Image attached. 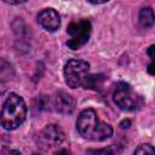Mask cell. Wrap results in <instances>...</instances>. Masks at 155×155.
Here are the masks:
<instances>
[{"label": "cell", "mask_w": 155, "mask_h": 155, "mask_svg": "<svg viewBox=\"0 0 155 155\" xmlns=\"http://www.w3.org/2000/svg\"><path fill=\"white\" fill-rule=\"evenodd\" d=\"M31 155H40V154H36V153H34V154H31Z\"/></svg>", "instance_id": "17"}, {"label": "cell", "mask_w": 155, "mask_h": 155, "mask_svg": "<svg viewBox=\"0 0 155 155\" xmlns=\"http://www.w3.org/2000/svg\"><path fill=\"white\" fill-rule=\"evenodd\" d=\"M122 147L119 144H110L105 148L102 149H94V150H90L88 154L90 155H122Z\"/></svg>", "instance_id": "9"}, {"label": "cell", "mask_w": 155, "mask_h": 155, "mask_svg": "<svg viewBox=\"0 0 155 155\" xmlns=\"http://www.w3.org/2000/svg\"><path fill=\"white\" fill-rule=\"evenodd\" d=\"M113 99L115 104L122 110H136L142 105V98L134 92V90L126 82L116 84L115 91L113 93Z\"/></svg>", "instance_id": "3"}, {"label": "cell", "mask_w": 155, "mask_h": 155, "mask_svg": "<svg viewBox=\"0 0 155 155\" xmlns=\"http://www.w3.org/2000/svg\"><path fill=\"white\" fill-rule=\"evenodd\" d=\"M153 50H154V46H150V47L148 48V54H149L150 58H153Z\"/></svg>", "instance_id": "15"}, {"label": "cell", "mask_w": 155, "mask_h": 155, "mask_svg": "<svg viewBox=\"0 0 155 155\" xmlns=\"http://www.w3.org/2000/svg\"><path fill=\"white\" fill-rule=\"evenodd\" d=\"M51 103H52V107L56 111H58L61 114H64V115L71 114L75 109L74 98L69 93L63 92V91H59V92L54 93V96L51 99Z\"/></svg>", "instance_id": "7"}, {"label": "cell", "mask_w": 155, "mask_h": 155, "mask_svg": "<svg viewBox=\"0 0 155 155\" xmlns=\"http://www.w3.org/2000/svg\"><path fill=\"white\" fill-rule=\"evenodd\" d=\"M64 140V133L58 125L51 124L45 126L38 134V144L44 149H51Z\"/></svg>", "instance_id": "6"}, {"label": "cell", "mask_w": 155, "mask_h": 155, "mask_svg": "<svg viewBox=\"0 0 155 155\" xmlns=\"http://www.w3.org/2000/svg\"><path fill=\"white\" fill-rule=\"evenodd\" d=\"M0 155H21V153L18 150L4 147V148H0Z\"/></svg>", "instance_id": "12"}, {"label": "cell", "mask_w": 155, "mask_h": 155, "mask_svg": "<svg viewBox=\"0 0 155 155\" xmlns=\"http://www.w3.org/2000/svg\"><path fill=\"white\" fill-rule=\"evenodd\" d=\"M27 116V105L24 99L17 93H10L5 99L0 110V124L7 130L12 131L19 127Z\"/></svg>", "instance_id": "2"}, {"label": "cell", "mask_w": 155, "mask_h": 155, "mask_svg": "<svg viewBox=\"0 0 155 155\" xmlns=\"http://www.w3.org/2000/svg\"><path fill=\"white\" fill-rule=\"evenodd\" d=\"M91 29L92 27L88 19H79L76 22H71L67 29V33L70 36L67 41L68 47L71 50L82 47L90 39Z\"/></svg>", "instance_id": "5"}, {"label": "cell", "mask_w": 155, "mask_h": 155, "mask_svg": "<svg viewBox=\"0 0 155 155\" xmlns=\"http://www.w3.org/2000/svg\"><path fill=\"white\" fill-rule=\"evenodd\" d=\"M90 64L82 59H70L64 65L65 82L71 88H78L84 85L86 78L90 75Z\"/></svg>", "instance_id": "4"}, {"label": "cell", "mask_w": 155, "mask_h": 155, "mask_svg": "<svg viewBox=\"0 0 155 155\" xmlns=\"http://www.w3.org/2000/svg\"><path fill=\"white\" fill-rule=\"evenodd\" d=\"M133 155H155V150L151 144H140L133 151Z\"/></svg>", "instance_id": "11"}, {"label": "cell", "mask_w": 155, "mask_h": 155, "mask_svg": "<svg viewBox=\"0 0 155 155\" xmlns=\"http://www.w3.org/2000/svg\"><path fill=\"white\" fill-rule=\"evenodd\" d=\"M39 24L47 31H54L61 25V17L58 12L53 8H44L38 15Z\"/></svg>", "instance_id": "8"}, {"label": "cell", "mask_w": 155, "mask_h": 155, "mask_svg": "<svg viewBox=\"0 0 155 155\" xmlns=\"http://www.w3.org/2000/svg\"><path fill=\"white\" fill-rule=\"evenodd\" d=\"M149 73L150 74H154V71H153V63L149 64Z\"/></svg>", "instance_id": "16"}, {"label": "cell", "mask_w": 155, "mask_h": 155, "mask_svg": "<svg viewBox=\"0 0 155 155\" xmlns=\"http://www.w3.org/2000/svg\"><path fill=\"white\" fill-rule=\"evenodd\" d=\"M155 22V17H154V12L150 7H145L142 8L139 12V23L142 27L144 28H150L154 25Z\"/></svg>", "instance_id": "10"}, {"label": "cell", "mask_w": 155, "mask_h": 155, "mask_svg": "<svg viewBox=\"0 0 155 155\" xmlns=\"http://www.w3.org/2000/svg\"><path fill=\"white\" fill-rule=\"evenodd\" d=\"M76 128L82 138L94 142L104 140L113 134L111 126L101 121L93 109H85L79 114Z\"/></svg>", "instance_id": "1"}, {"label": "cell", "mask_w": 155, "mask_h": 155, "mask_svg": "<svg viewBox=\"0 0 155 155\" xmlns=\"http://www.w3.org/2000/svg\"><path fill=\"white\" fill-rule=\"evenodd\" d=\"M56 155H70V154H69L68 150H65V149H61L59 151L56 153Z\"/></svg>", "instance_id": "13"}, {"label": "cell", "mask_w": 155, "mask_h": 155, "mask_svg": "<svg viewBox=\"0 0 155 155\" xmlns=\"http://www.w3.org/2000/svg\"><path fill=\"white\" fill-rule=\"evenodd\" d=\"M131 124V121L130 120H125L124 122H121V127L122 128H125V127H128V125Z\"/></svg>", "instance_id": "14"}]
</instances>
